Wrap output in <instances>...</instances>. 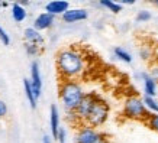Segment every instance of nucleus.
Returning <instances> with one entry per match:
<instances>
[{"label": "nucleus", "mask_w": 158, "mask_h": 143, "mask_svg": "<svg viewBox=\"0 0 158 143\" xmlns=\"http://www.w3.org/2000/svg\"><path fill=\"white\" fill-rule=\"evenodd\" d=\"M87 16L89 13L86 9H70L62 14V20L65 23H76V22H81V20L87 19Z\"/></svg>", "instance_id": "1a4fd4ad"}, {"label": "nucleus", "mask_w": 158, "mask_h": 143, "mask_svg": "<svg viewBox=\"0 0 158 143\" xmlns=\"http://www.w3.org/2000/svg\"><path fill=\"white\" fill-rule=\"evenodd\" d=\"M6 113H7V105H6L5 101L0 100V117H3Z\"/></svg>", "instance_id": "a878e982"}, {"label": "nucleus", "mask_w": 158, "mask_h": 143, "mask_svg": "<svg viewBox=\"0 0 158 143\" xmlns=\"http://www.w3.org/2000/svg\"><path fill=\"white\" fill-rule=\"evenodd\" d=\"M149 77L152 78L155 82H158V64H154L151 67V71H149Z\"/></svg>", "instance_id": "b1692460"}, {"label": "nucleus", "mask_w": 158, "mask_h": 143, "mask_svg": "<svg viewBox=\"0 0 158 143\" xmlns=\"http://www.w3.org/2000/svg\"><path fill=\"white\" fill-rule=\"evenodd\" d=\"M109 117V105L107 103L99 98L96 101V104L91 110L90 116H89V119H87V124L90 126V127H99V126H103L106 123V120Z\"/></svg>", "instance_id": "20e7f679"}, {"label": "nucleus", "mask_w": 158, "mask_h": 143, "mask_svg": "<svg viewBox=\"0 0 158 143\" xmlns=\"http://www.w3.org/2000/svg\"><path fill=\"white\" fill-rule=\"evenodd\" d=\"M96 143H107V139L103 137V136H100V139H99V140H97Z\"/></svg>", "instance_id": "c85d7f7f"}, {"label": "nucleus", "mask_w": 158, "mask_h": 143, "mask_svg": "<svg viewBox=\"0 0 158 143\" xmlns=\"http://www.w3.org/2000/svg\"><path fill=\"white\" fill-rule=\"evenodd\" d=\"M23 87H25V95L26 98L29 100V104L32 109L36 107V98H35V94H34V90H32V85H31V81L25 78L23 80Z\"/></svg>", "instance_id": "4468645a"}, {"label": "nucleus", "mask_w": 158, "mask_h": 143, "mask_svg": "<svg viewBox=\"0 0 158 143\" xmlns=\"http://www.w3.org/2000/svg\"><path fill=\"white\" fill-rule=\"evenodd\" d=\"M0 39H2V42H3V45H9L10 43V38L9 35L6 34V30L2 26H0Z\"/></svg>", "instance_id": "5701e85b"}, {"label": "nucleus", "mask_w": 158, "mask_h": 143, "mask_svg": "<svg viewBox=\"0 0 158 143\" xmlns=\"http://www.w3.org/2000/svg\"><path fill=\"white\" fill-rule=\"evenodd\" d=\"M49 124H51V133L55 139L58 136V132H60V113H58L57 105L52 104L51 105V117H49Z\"/></svg>", "instance_id": "f8f14e48"}, {"label": "nucleus", "mask_w": 158, "mask_h": 143, "mask_svg": "<svg viewBox=\"0 0 158 143\" xmlns=\"http://www.w3.org/2000/svg\"><path fill=\"white\" fill-rule=\"evenodd\" d=\"M42 143H51V140H49L48 136H44V137H42Z\"/></svg>", "instance_id": "c756f323"}, {"label": "nucleus", "mask_w": 158, "mask_h": 143, "mask_svg": "<svg viewBox=\"0 0 158 143\" xmlns=\"http://www.w3.org/2000/svg\"><path fill=\"white\" fill-rule=\"evenodd\" d=\"M31 85L34 90L35 98L38 100L41 95V90H42V80H41V74H39V65L38 62L34 61L31 65Z\"/></svg>", "instance_id": "0eeeda50"}, {"label": "nucleus", "mask_w": 158, "mask_h": 143, "mask_svg": "<svg viewBox=\"0 0 158 143\" xmlns=\"http://www.w3.org/2000/svg\"><path fill=\"white\" fill-rule=\"evenodd\" d=\"M45 10H47V13L52 14V16H55V14H64L67 10H70V3H68L67 0H52V2L47 3Z\"/></svg>", "instance_id": "6e6552de"}, {"label": "nucleus", "mask_w": 158, "mask_h": 143, "mask_svg": "<svg viewBox=\"0 0 158 143\" xmlns=\"http://www.w3.org/2000/svg\"><path fill=\"white\" fill-rule=\"evenodd\" d=\"M142 100H144L145 107H147L149 111H152V113L157 114L158 113V101L155 100V97H148V95H145Z\"/></svg>", "instance_id": "a211bd4d"}, {"label": "nucleus", "mask_w": 158, "mask_h": 143, "mask_svg": "<svg viewBox=\"0 0 158 143\" xmlns=\"http://www.w3.org/2000/svg\"><path fill=\"white\" fill-rule=\"evenodd\" d=\"M57 140H58V143H65V130L62 129V127L60 129V132H58Z\"/></svg>", "instance_id": "393cba45"}, {"label": "nucleus", "mask_w": 158, "mask_h": 143, "mask_svg": "<svg viewBox=\"0 0 158 143\" xmlns=\"http://www.w3.org/2000/svg\"><path fill=\"white\" fill-rule=\"evenodd\" d=\"M12 16H13L15 22H22L26 18V10L19 3H15L13 7H12Z\"/></svg>", "instance_id": "2eb2a0df"}, {"label": "nucleus", "mask_w": 158, "mask_h": 143, "mask_svg": "<svg viewBox=\"0 0 158 143\" xmlns=\"http://www.w3.org/2000/svg\"><path fill=\"white\" fill-rule=\"evenodd\" d=\"M97 100H99V97H97L96 94H93V93L86 94L84 98H83V101L80 103V105H78L77 110L74 111V116H76L77 119L83 120V121H87V119H89V116H90L91 110H93V107H94Z\"/></svg>", "instance_id": "39448f33"}, {"label": "nucleus", "mask_w": 158, "mask_h": 143, "mask_svg": "<svg viewBox=\"0 0 158 143\" xmlns=\"http://www.w3.org/2000/svg\"><path fill=\"white\" fill-rule=\"evenodd\" d=\"M120 6L122 5H129V6H132V5H135V0H120V2H118Z\"/></svg>", "instance_id": "bb28decb"}, {"label": "nucleus", "mask_w": 158, "mask_h": 143, "mask_svg": "<svg viewBox=\"0 0 158 143\" xmlns=\"http://www.w3.org/2000/svg\"><path fill=\"white\" fill-rule=\"evenodd\" d=\"M0 6H2V2H0Z\"/></svg>", "instance_id": "473e14b6"}, {"label": "nucleus", "mask_w": 158, "mask_h": 143, "mask_svg": "<svg viewBox=\"0 0 158 143\" xmlns=\"http://www.w3.org/2000/svg\"><path fill=\"white\" fill-rule=\"evenodd\" d=\"M155 5H157V6H158V0H157V2H155Z\"/></svg>", "instance_id": "2f4dec72"}, {"label": "nucleus", "mask_w": 158, "mask_h": 143, "mask_svg": "<svg viewBox=\"0 0 158 143\" xmlns=\"http://www.w3.org/2000/svg\"><path fill=\"white\" fill-rule=\"evenodd\" d=\"M147 123H148V126L154 130V132H157V133H158V113H157V114H151V116H149L148 120H147Z\"/></svg>", "instance_id": "412c9836"}, {"label": "nucleus", "mask_w": 158, "mask_h": 143, "mask_svg": "<svg viewBox=\"0 0 158 143\" xmlns=\"http://www.w3.org/2000/svg\"><path fill=\"white\" fill-rule=\"evenodd\" d=\"M151 18H152V14H151L149 10H139L135 19H136V22L142 23V22H148V20H151Z\"/></svg>", "instance_id": "6ab92c4d"}, {"label": "nucleus", "mask_w": 158, "mask_h": 143, "mask_svg": "<svg viewBox=\"0 0 158 143\" xmlns=\"http://www.w3.org/2000/svg\"><path fill=\"white\" fill-rule=\"evenodd\" d=\"M99 5L103 6V7H106L107 10H110L112 13H120L122 12V6L118 3V2H112V0H102V2H99Z\"/></svg>", "instance_id": "dca6fc26"}, {"label": "nucleus", "mask_w": 158, "mask_h": 143, "mask_svg": "<svg viewBox=\"0 0 158 143\" xmlns=\"http://www.w3.org/2000/svg\"><path fill=\"white\" fill-rule=\"evenodd\" d=\"M123 116L132 120H148L151 116L149 110L145 107L144 100H141L136 95H131L125 100L123 104Z\"/></svg>", "instance_id": "7ed1b4c3"}, {"label": "nucleus", "mask_w": 158, "mask_h": 143, "mask_svg": "<svg viewBox=\"0 0 158 143\" xmlns=\"http://www.w3.org/2000/svg\"><path fill=\"white\" fill-rule=\"evenodd\" d=\"M2 6H3V7H6V6H9V3H7V2H2Z\"/></svg>", "instance_id": "7c9ffc66"}, {"label": "nucleus", "mask_w": 158, "mask_h": 143, "mask_svg": "<svg viewBox=\"0 0 158 143\" xmlns=\"http://www.w3.org/2000/svg\"><path fill=\"white\" fill-rule=\"evenodd\" d=\"M141 78L144 80V93L148 97H155L157 95V82L154 81L147 72H141Z\"/></svg>", "instance_id": "9b49d317"}, {"label": "nucleus", "mask_w": 158, "mask_h": 143, "mask_svg": "<svg viewBox=\"0 0 158 143\" xmlns=\"http://www.w3.org/2000/svg\"><path fill=\"white\" fill-rule=\"evenodd\" d=\"M25 49H26V54H28L29 57H35L39 52L38 45H34V43H31V42H25Z\"/></svg>", "instance_id": "aec40b11"}, {"label": "nucleus", "mask_w": 158, "mask_h": 143, "mask_svg": "<svg viewBox=\"0 0 158 143\" xmlns=\"http://www.w3.org/2000/svg\"><path fill=\"white\" fill-rule=\"evenodd\" d=\"M139 55H141L142 59H149L151 57H154V51H151L148 48H141L139 49Z\"/></svg>", "instance_id": "4be33fe9"}, {"label": "nucleus", "mask_w": 158, "mask_h": 143, "mask_svg": "<svg viewBox=\"0 0 158 143\" xmlns=\"http://www.w3.org/2000/svg\"><path fill=\"white\" fill-rule=\"evenodd\" d=\"M154 59H155L158 64V43L155 45V48H154Z\"/></svg>", "instance_id": "cd10ccee"}, {"label": "nucleus", "mask_w": 158, "mask_h": 143, "mask_svg": "<svg viewBox=\"0 0 158 143\" xmlns=\"http://www.w3.org/2000/svg\"><path fill=\"white\" fill-rule=\"evenodd\" d=\"M25 39H26V42H31V43H34V45H38V46H42L44 45L42 35L34 28L25 29Z\"/></svg>", "instance_id": "ddd939ff"}, {"label": "nucleus", "mask_w": 158, "mask_h": 143, "mask_svg": "<svg viewBox=\"0 0 158 143\" xmlns=\"http://www.w3.org/2000/svg\"><path fill=\"white\" fill-rule=\"evenodd\" d=\"M52 23H54V16L45 12V13H41L38 18L35 19L34 29H36V30H44V29L51 28Z\"/></svg>", "instance_id": "9d476101"}, {"label": "nucleus", "mask_w": 158, "mask_h": 143, "mask_svg": "<svg viewBox=\"0 0 158 143\" xmlns=\"http://www.w3.org/2000/svg\"><path fill=\"white\" fill-rule=\"evenodd\" d=\"M102 134H99L96 130L90 126H84L78 130L76 134V143H96L100 139Z\"/></svg>", "instance_id": "423d86ee"}, {"label": "nucleus", "mask_w": 158, "mask_h": 143, "mask_svg": "<svg viewBox=\"0 0 158 143\" xmlns=\"http://www.w3.org/2000/svg\"><path fill=\"white\" fill-rule=\"evenodd\" d=\"M113 54H115V57L118 58V59L126 62V64H131V62H132V57H131V54L128 52V51H125L123 48L116 46L115 49H113Z\"/></svg>", "instance_id": "f3484780"}, {"label": "nucleus", "mask_w": 158, "mask_h": 143, "mask_svg": "<svg viewBox=\"0 0 158 143\" xmlns=\"http://www.w3.org/2000/svg\"><path fill=\"white\" fill-rule=\"evenodd\" d=\"M57 68L64 80L76 81L86 71V59L80 51L74 48H67L58 52Z\"/></svg>", "instance_id": "f257e3e1"}, {"label": "nucleus", "mask_w": 158, "mask_h": 143, "mask_svg": "<svg viewBox=\"0 0 158 143\" xmlns=\"http://www.w3.org/2000/svg\"><path fill=\"white\" fill-rule=\"evenodd\" d=\"M84 95L86 94H84L81 85L77 81L64 80L60 85V98L62 100V104L68 111H76L77 107L84 98Z\"/></svg>", "instance_id": "f03ea898"}]
</instances>
